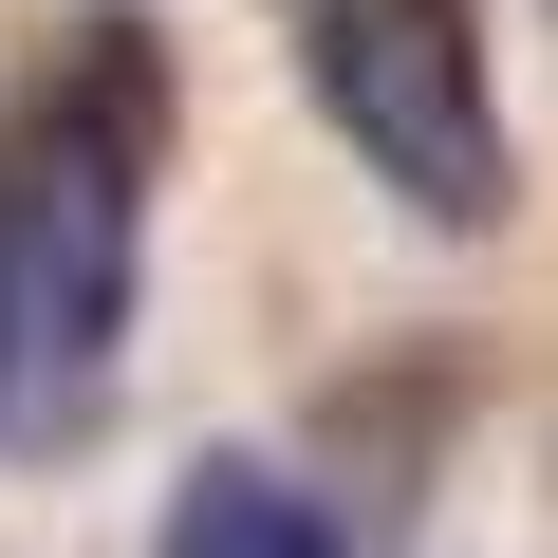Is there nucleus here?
Instances as JSON below:
<instances>
[{
  "label": "nucleus",
  "instance_id": "1",
  "mask_svg": "<svg viewBox=\"0 0 558 558\" xmlns=\"http://www.w3.org/2000/svg\"><path fill=\"white\" fill-rule=\"evenodd\" d=\"M149 168H168L149 38H75L0 112V447L94 428L131 354V279H149Z\"/></svg>",
  "mask_w": 558,
  "mask_h": 558
},
{
  "label": "nucleus",
  "instance_id": "2",
  "mask_svg": "<svg viewBox=\"0 0 558 558\" xmlns=\"http://www.w3.org/2000/svg\"><path fill=\"white\" fill-rule=\"evenodd\" d=\"M279 38H299L336 149H354L410 223H447V242L502 223L521 149H502V94H484V20H465V0H279Z\"/></svg>",
  "mask_w": 558,
  "mask_h": 558
},
{
  "label": "nucleus",
  "instance_id": "3",
  "mask_svg": "<svg viewBox=\"0 0 558 558\" xmlns=\"http://www.w3.org/2000/svg\"><path fill=\"white\" fill-rule=\"evenodd\" d=\"M149 558H336V521L299 502V484H279V465H186V502H168V539Z\"/></svg>",
  "mask_w": 558,
  "mask_h": 558
}]
</instances>
